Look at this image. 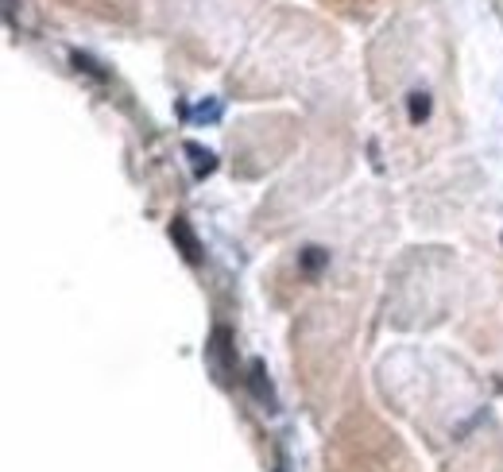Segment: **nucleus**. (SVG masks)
Returning a JSON list of instances; mask_svg holds the SVG:
<instances>
[{
	"label": "nucleus",
	"instance_id": "4",
	"mask_svg": "<svg viewBox=\"0 0 503 472\" xmlns=\"http://www.w3.org/2000/svg\"><path fill=\"white\" fill-rule=\"evenodd\" d=\"M406 105H411V124H422V120L430 117V93L414 90V93H411V101H406Z\"/></svg>",
	"mask_w": 503,
	"mask_h": 472
},
{
	"label": "nucleus",
	"instance_id": "6",
	"mask_svg": "<svg viewBox=\"0 0 503 472\" xmlns=\"http://www.w3.org/2000/svg\"><path fill=\"white\" fill-rule=\"evenodd\" d=\"M70 58H74V66H78V70L93 74V78H101V82H105V78H108V74H105V70H101V66H97V62H93V58H90V55H81V51H74V55H70Z\"/></svg>",
	"mask_w": 503,
	"mask_h": 472
},
{
	"label": "nucleus",
	"instance_id": "3",
	"mask_svg": "<svg viewBox=\"0 0 503 472\" xmlns=\"http://www.w3.org/2000/svg\"><path fill=\"white\" fill-rule=\"evenodd\" d=\"M248 383H252V395L260 403H275V391H271V380H267V372H263V360H252V376H248Z\"/></svg>",
	"mask_w": 503,
	"mask_h": 472
},
{
	"label": "nucleus",
	"instance_id": "7",
	"mask_svg": "<svg viewBox=\"0 0 503 472\" xmlns=\"http://www.w3.org/2000/svg\"><path fill=\"white\" fill-rule=\"evenodd\" d=\"M279 472H283V469H279Z\"/></svg>",
	"mask_w": 503,
	"mask_h": 472
},
{
	"label": "nucleus",
	"instance_id": "2",
	"mask_svg": "<svg viewBox=\"0 0 503 472\" xmlns=\"http://www.w3.org/2000/svg\"><path fill=\"white\" fill-rule=\"evenodd\" d=\"M186 155H190V163H194V178H206V174L217 171V155L209 151V147L194 144V140H186Z\"/></svg>",
	"mask_w": 503,
	"mask_h": 472
},
{
	"label": "nucleus",
	"instance_id": "1",
	"mask_svg": "<svg viewBox=\"0 0 503 472\" xmlns=\"http://www.w3.org/2000/svg\"><path fill=\"white\" fill-rule=\"evenodd\" d=\"M167 233H171V240L179 244V252H182L186 264H201V240H198V233L190 228L186 217H174L171 225H167Z\"/></svg>",
	"mask_w": 503,
	"mask_h": 472
},
{
	"label": "nucleus",
	"instance_id": "5",
	"mask_svg": "<svg viewBox=\"0 0 503 472\" xmlns=\"http://www.w3.org/2000/svg\"><path fill=\"white\" fill-rule=\"evenodd\" d=\"M298 264H302L306 271H322V267L329 264V252H325V248H306V252L298 255Z\"/></svg>",
	"mask_w": 503,
	"mask_h": 472
}]
</instances>
